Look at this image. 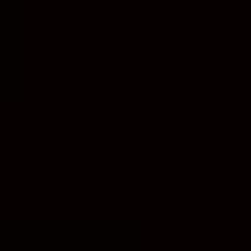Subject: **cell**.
I'll list each match as a JSON object with an SVG mask.
<instances>
[]
</instances>
